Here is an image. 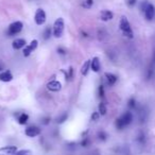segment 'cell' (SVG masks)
Masks as SVG:
<instances>
[{"mask_svg": "<svg viewBox=\"0 0 155 155\" xmlns=\"http://www.w3.org/2000/svg\"><path fill=\"white\" fill-rule=\"evenodd\" d=\"M133 121V114L130 110L123 113L119 118L116 119L115 121V125L118 130H123L124 127H127V125H130Z\"/></svg>", "mask_w": 155, "mask_h": 155, "instance_id": "1", "label": "cell"}, {"mask_svg": "<svg viewBox=\"0 0 155 155\" xmlns=\"http://www.w3.org/2000/svg\"><path fill=\"white\" fill-rule=\"evenodd\" d=\"M119 28H120V31L122 32V34L124 35L127 38H133L134 37V33L133 30H132V27L130 21L127 20V18L125 16H122L120 18V21H119Z\"/></svg>", "mask_w": 155, "mask_h": 155, "instance_id": "2", "label": "cell"}, {"mask_svg": "<svg viewBox=\"0 0 155 155\" xmlns=\"http://www.w3.org/2000/svg\"><path fill=\"white\" fill-rule=\"evenodd\" d=\"M64 27H65L64 18L58 17V19L54 21L53 29H52V34H53V36L55 37V38L62 37L63 33H64Z\"/></svg>", "mask_w": 155, "mask_h": 155, "instance_id": "3", "label": "cell"}, {"mask_svg": "<svg viewBox=\"0 0 155 155\" xmlns=\"http://www.w3.org/2000/svg\"><path fill=\"white\" fill-rule=\"evenodd\" d=\"M22 28H24V24L21 21H18L17 20V21L12 22L9 26V29H8V35L9 36H14V35L21 32Z\"/></svg>", "mask_w": 155, "mask_h": 155, "instance_id": "4", "label": "cell"}, {"mask_svg": "<svg viewBox=\"0 0 155 155\" xmlns=\"http://www.w3.org/2000/svg\"><path fill=\"white\" fill-rule=\"evenodd\" d=\"M37 46H38V41H37V39H33V41H31V43L28 44V45L24 48V50H22V55H24L25 58L30 56L31 53H32V52L37 48Z\"/></svg>", "mask_w": 155, "mask_h": 155, "instance_id": "5", "label": "cell"}, {"mask_svg": "<svg viewBox=\"0 0 155 155\" xmlns=\"http://www.w3.org/2000/svg\"><path fill=\"white\" fill-rule=\"evenodd\" d=\"M46 19H47V16H46V12L44 11L43 9H37L36 12H35L34 15V21L37 26H41L46 22Z\"/></svg>", "mask_w": 155, "mask_h": 155, "instance_id": "6", "label": "cell"}, {"mask_svg": "<svg viewBox=\"0 0 155 155\" xmlns=\"http://www.w3.org/2000/svg\"><path fill=\"white\" fill-rule=\"evenodd\" d=\"M143 14H144V17H146V19L149 20V21H151V20L154 18V15H155L154 5H153L152 3L148 2L147 7L144 8V10H143Z\"/></svg>", "mask_w": 155, "mask_h": 155, "instance_id": "7", "label": "cell"}, {"mask_svg": "<svg viewBox=\"0 0 155 155\" xmlns=\"http://www.w3.org/2000/svg\"><path fill=\"white\" fill-rule=\"evenodd\" d=\"M47 89L49 91H52V93H58V91H60L62 89V84H61L60 81L52 80L50 82H48Z\"/></svg>", "mask_w": 155, "mask_h": 155, "instance_id": "8", "label": "cell"}, {"mask_svg": "<svg viewBox=\"0 0 155 155\" xmlns=\"http://www.w3.org/2000/svg\"><path fill=\"white\" fill-rule=\"evenodd\" d=\"M41 133V130L38 127H28L25 130V134L28 137H36Z\"/></svg>", "mask_w": 155, "mask_h": 155, "instance_id": "9", "label": "cell"}, {"mask_svg": "<svg viewBox=\"0 0 155 155\" xmlns=\"http://www.w3.org/2000/svg\"><path fill=\"white\" fill-rule=\"evenodd\" d=\"M17 152L16 146H7L0 148V155H14Z\"/></svg>", "mask_w": 155, "mask_h": 155, "instance_id": "10", "label": "cell"}, {"mask_svg": "<svg viewBox=\"0 0 155 155\" xmlns=\"http://www.w3.org/2000/svg\"><path fill=\"white\" fill-rule=\"evenodd\" d=\"M114 18V13L110 10H103L100 13V19L102 21H110Z\"/></svg>", "mask_w": 155, "mask_h": 155, "instance_id": "11", "label": "cell"}, {"mask_svg": "<svg viewBox=\"0 0 155 155\" xmlns=\"http://www.w3.org/2000/svg\"><path fill=\"white\" fill-rule=\"evenodd\" d=\"M91 69L94 72H99L101 69V64L98 56H94L93 60H91Z\"/></svg>", "mask_w": 155, "mask_h": 155, "instance_id": "12", "label": "cell"}, {"mask_svg": "<svg viewBox=\"0 0 155 155\" xmlns=\"http://www.w3.org/2000/svg\"><path fill=\"white\" fill-rule=\"evenodd\" d=\"M13 80V74L10 70H5L0 72V81L1 82H11Z\"/></svg>", "mask_w": 155, "mask_h": 155, "instance_id": "13", "label": "cell"}, {"mask_svg": "<svg viewBox=\"0 0 155 155\" xmlns=\"http://www.w3.org/2000/svg\"><path fill=\"white\" fill-rule=\"evenodd\" d=\"M27 46V41L24 38H16L15 41L12 44V47L15 50H19V49H24Z\"/></svg>", "mask_w": 155, "mask_h": 155, "instance_id": "14", "label": "cell"}, {"mask_svg": "<svg viewBox=\"0 0 155 155\" xmlns=\"http://www.w3.org/2000/svg\"><path fill=\"white\" fill-rule=\"evenodd\" d=\"M105 78L106 80H107V83L108 85H110V86H113V85H115L117 83V81H118V78H117V75H115L114 73H110V72H105Z\"/></svg>", "mask_w": 155, "mask_h": 155, "instance_id": "15", "label": "cell"}, {"mask_svg": "<svg viewBox=\"0 0 155 155\" xmlns=\"http://www.w3.org/2000/svg\"><path fill=\"white\" fill-rule=\"evenodd\" d=\"M91 69V60H87L86 62L83 64L82 68H81V74L82 75H87L88 74V71Z\"/></svg>", "mask_w": 155, "mask_h": 155, "instance_id": "16", "label": "cell"}, {"mask_svg": "<svg viewBox=\"0 0 155 155\" xmlns=\"http://www.w3.org/2000/svg\"><path fill=\"white\" fill-rule=\"evenodd\" d=\"M29 120V115L28 114H25V113H22V114L19 115V117H18V123L19 124H26L27 122H28Z\"/></svg>", "mask_w": 155, "mask_h": 155, "instance_id": "17", "label": "cell"}, {"mask_svg": "<svg viewBox=\"0 0 155 155\" xmlns=\"http://www.w3.org/2000/svg\"><path fill=\"white\" fill-rule=\"evenodd\" d=\"M106 112H107V108H106L105 103L101 102V103L98 105V113L100 114V116H104V115L106 114Z\"/></svg>", "mask_w": 155, "mask_h": 155, "instance_id": "18", "label": "cell"}, {"mask_svg": "<svg viewBox=\"0 0 155 155\" xmlns=\"http://www.w3.org/2000/svg\"><path fill=\"white\" fill-rule=\"evenodd\" d=\"M127 106H129L130 110H137L138 105H137V102H136L135 98H130L129 102H127Z\"/></svg>", "mask_w": 155, "mask_h": 155, "instance_id": "19", "label": "cell"}, {"mask_svg": "<svg viewBox=\"0 0 155 155\" xmlns=\"http://www.w3.org/2000/svg\"><path fill=\"white\" fill-rule=\"evenodd\" d=\"M51 34H52V29L50 28V27H47L43 33L44 39H45V41H48V39L50 38V36H51Z\"/></svg>", "mask_w": 155, "mask_h": 155, "instance_id": "20", "label": "cell"}, {"mask_svg": "<svg viewBox=\"0 0 155 155\" xmlns=\"http://www.w3.org/2000/svg\"><path fill=\"white\" fill-rule=\"evenodd\" d=\"M146 134L143 133V132H139L138 133V136H137V141L139 142L140 144H144L146 143Z\"/></svg>", "mask_w": 155, "mask_h": 155, "instance_id": "21", "label": "cell"}, {"mask_svg": "<svg viewBox=\"0 0 155 155\" xmlns=\"http://www.w3.org/2000/svg\"><path fill=\"white\" fill-rule=\"evenodd\" d=\"M94 5V0H83V3H82V7L84 9L89 10Z\"/></svg>", "mask_w": 155, "mask_h": 155, "instance_id": "22", "label": "cell"}, {"mask_svg": "<svg viewBox=\"0 0 155 155\" xmlns=\"http://www.w3.org/2000/svg\"><path fill=\"white\" fill-rule=\"evenodd\" d=\"M67 118H68V114H67V113H64V114H63L62 116L58 117V118L56 119V122L60 123V124H61V123H64L65 121L67 120Z\"/></svg>", "mask_w": 155, "mask_h": 155, "instance_id": "23", "label": "cell"}, {"mask_svg": "<svg viewBox=\"0 0 155 155\" xmlns=\"http://www.w3.org/2000/svg\"><path fill=\"white\" fill-rule=\"evenodd\" d=\"M14 155H32V151L31 150H20L17 151Z\"/></svg>", "mask_w": 155, "mask_h": 155, "instance_id": "24", "label": "cell"}, {"mask_svg": "<svg viewBox=\"0 0 155 155\" xmlns=\"http://www.w3.org/2000/svg\"><path fill=\"white\" fill-rule=\"evenodd\" d=\"M98 137H99V139L102 140V141H105V140L107 139L108 136L104 131H101V132H99V133H98Z\"/></svg>", "mask_w": 155, "mask_h": 155, "instance_id": "25", "label": "cell"}, {"mask_svg": "<svg viewBox=\"0 0 155 155\" xmlns=\"http://www.w3.org/2000/svg\"><path fill=\"white\" fill-rule=\"evenodd\" d=\"M136 3H137V0H127V7H130V8L135 7Z\"/></svg>", "mask_w": 155, "mask_h": 155, "instance_id": "26", "label": "cell"}, {"mask_svg": "<svg viewBox=\"0 0 155 155\" xmlns=\"http://www.w3.org/2000/svg\"><path fill=\"white\" fill-rule=\"evenodd\" d=\"M72 77H73V69H72V67H69L68 73H66V79L67 78H68V79H71Z\"/></svg>", "mask_w": 155, "mask_h": 155, "instance_id": "27", "label": "cell"}, {"mask_svg": "<svg viewBox=\"0 0 155 155\" xmlns=\"http://www.w3.org/2000/svg\"><path fill=\"white\" fill-rule=\"evenodd\" d=\"M99 97L100 98L104 97V87H103V85H100V86H99Z\"/></svg>", "mask_w": 155, "mask_h": 155, "instance_id": "28", "label": "cell"}, {"mask_svg": "<svg viewBox=\"0 0 155 155\" xmlns=\"http://www.w3.org/2000/svg\"><path fill=\"white\" fill-rule=\"evenodd\" d=\"M99 117H100V114L98 112H96V113H94L93 115H91V120H94V121H97L98 119H99Z\"/></svg>", "mask_w": 155, "mask_h": 155, "instance_id": "29", "label": "cell"}, {"mask_svg": "<svg viewBox=\"0 0 155 155\" xmlns=\"http://www.w3.org/2000/svg\"><path fill=\"white\" fill-rule=\"evenodd\" d=\"M88 144H89V139H88V138H84V140L81 142V146H82V147H87Z\"/></svg>", "mask_w": 155, "mask_h": 155, "instance_id": "30", "label": "cell"}, {"mask_svg": "<svg viewBox=\"0 0 155 155\" xmlns=\"http://www.w3.org/2000/svg\"><path fill=\"white\" fill-rule=\"evenodd\" d=\"M58 52L60 54H62V55H65V54H66V50H65L64 48H62V47H58Z\"/></svg>", "mask_w": 155, "mask_h": 155, "instance_id": "31", "label": "cell"}, {"mask_svg": "<svg viewBox=\"0 0 155 155\" xmlns=\"http://www.w3.org/2000/svg\"><path fill=\"white\" fill-rule=\"evenodd\" d=\"M49 122H50V118H48V117H47V118L44 119V121H43L44 124H48V123H49Z\"/></svg>", "mask_w": 155, "mask_h": 155, "instance_id": "32", "label": "cell"}, {"mask_svg": "<svg viewBox=\"0 0 155 155\" xmlns=\"http://www.w3.org/2000/svg\"><path fill=\"white\" fill-rule=\"evenodd\" d=\"M1 71H2V67L0 66V72H1Z\"/></svg>", "mask_w": 155, "mask_h": 155, "instance_id": "33", "label": "cell"}]
</instances>
